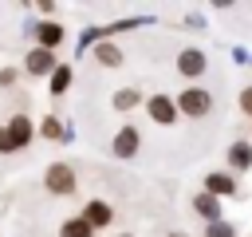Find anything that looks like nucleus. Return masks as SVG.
Wrapping results in <instances>:
<instances>
[{"label": "nucleus", "instance_id": "nucleus-1", "mask_svg": "<svg viewBox=\"0 0 252 237\" xmlns=\"http://www.w3.org/2000/svg\"><path fill=\"white\" fill-rule=\"evenodd\" d=\"M28 138H32V118L16 115L8 126H0V154H12V150H20Z\"/></svg>", "mask_w": 252, "mask_h": 237}, {"label": "nucleus", "instance_id": "nucleus-2", "mask_svg": "<svg viewBox=\"0 0 252 237\" xmlns=\"http://www.w3.org/2000/svg\"><path fill=\"white\" fill-rule=\"evenodd\" d=\"M209 107H213V99H209L205 87H189V91H181V99H177V111H185V115H193V118L209 115Z\"/></svg>", "mask_w": 252, "mask_h": 237}, {"label": "nucleus", "instance_id": "nucleus-3", "mask_svg": "<svg viewBox=\"0 0 252 237\" xmlns=\"http://www.w3.org/2000/svg\"><path fill=\"white\" fill-rule=\"evenodd\" d=\"M43 186H47L51 194H75V170L63 166V162H55V166H47Z\"/></svg>", "mask_w": 252, "mask_h": 237}, {"label": "nucleus", "instance_id": "nucleus-4", "mask_svg": "<svg viewBox=\"0 0 252 237\" xmlns=\"http://www.w3.org/2000/svg\"><path fill=\"white\" fill-rule=\"evenodd\" d=\"M177 71H181V75H189V79H193V75H201V71H205V55H201L197 47L181 51V55H177Z\"/></svg>", "mask_w": 252, "mask_h": 237}, {"label": "nucleus", "instance_id": "nucleus-5", "mask_svg": "<svg viewBox=\"0 0 252 237\" xmlns=\"http://www.w3.org/2000/svg\"><path fill=\"white\" fill-rule=\"evenodd\" d=\"M114 154H118V158L138 154V130H134V126H122V130L114 134Z\"/></svg>", "mask_w": 252, "mask_h": 237}, {"label": "nucleus", "instance_id": "nucleus-6", "mask_svg": "<svg viewBox=\"0 0 252 237\" xmlns=\"http://www.w3.org/2000/svg\"><path fill=\"white\" fill-rule=\"evenodd\" d=\"M83 221H87L91 229H102V225H110V205H106V201H87V209H83Z\"/></svg>", "mask_w": 252, "mask_h": 237}, {"label": "nucleus", "instance_id": "nucleus-7", "mask_svg": "<svg viewBox=\"0 0 252 237\" xmlns=\"http://www.w3.org/2000/svg\"><path fill=\"white\" fill-rule=\"evenodd\" d=\"M28 71H32V75H47V71H55V55L43 51V47H35V51L28 55Z\"/></svg>", "mask_w": 252, "mask_h": 237}, {"label": "nucleus", "instance_id": "nucleus-8", "mask_svg": "<svg viewBox=\"0 0 252 237\" xmlns=\"http://www.w3.org/2000/svg\"><path fill=\"white\" fill-rule=\"evenodd\" d=\"M35 36H39V47H43V51H51V47L63 43V28H59V24H39Z\"/></svg>", "mask_w": 252, "mask_h": 237}, {"label": "nucleus", "instance_id": "nucleus-9", "mask_svg": "<svg viewBox=\"0 0 252 237\" xmlns=\"http://www.w3.org/2000/svg\"><path fill=\"white\" fill-rule=\"evenodd\" d=\"M150 115H154V122H173L177 107H173L165 95H154V99H150Z\"/></svg>", "mask_w": 252, "mask_h": 237}, {"label": "nucleus", "instance_id": "nucleus-10", "mask_svg": "<svg viewBox=\"0 0 252 237\" xmlns=\"http://www.w3.org/2000/svg\"><path fill=\"white\" fill-rule=\"evenodd\" d=\"M193 209H197V213H205V217H209V225L220 217V205H217V198H213V194H197V198H193Z\"/></svg>", "mask_w": 252, "mask_h": 237}, {"label": "nucleus", "instance_id": "nucleus-11", "mask_svg": "<svg viewBox=\"0 0 252 237\" xmlns=\"http://www.w3.org/2000/svg\"><path fill=\"white\" fill-rule=\"evenodd\" d=\"M228 162H232L236 170H248V166H252V142H232Z\"/></svg>", "mask_w": 252, "mask_h": 237}, {"label": "nucleus", "instance_id": "nucleus-12", "mask_svg": "<svg viewBox=\"0 0 252 237\" xmlns=\"http://www.w3.org/2000/svg\"><path fill=\"white\" fill-rule=\"evenodd\" d=\"M94 59H98L102 67H118V63H122V51H118L114 43H98V47H94Z\"/></svg>", "mask_w": 252, "mask_h": 237}, {"label": "nucleus", "instance_id": "nucleus-13", "mask_svg": "<svg viewBox=\"0 0 252 237\" xmlns=\"http://www.w3.org/2000/svg\"><path fill=\"white\" fill-rule=\"evenodd\" d=\"M205 190H209V194H232L236 182H232L228 174H209V178H205Z\"/></svg>", "mask_w": 252, "mask_h": 237}, {"label": "nucleus", "instance_id": "nucleus-14", "mask_svg": "<svg viewBox=\"0 0 252 237\" xmlns=\"http://www.w3.org/2000/svg\"><path fill=\"white\" fill-rule=\"evenodd\" d=\"M67 83H71V67L63 63V67H55V71H51V95H63V91H67Z\"/></svg>", "mask_w": 252, "mask_h": 237}, {"label": "nucleus", "instance_id": "nucleus-15", "mask_svg": "<svg viewBox=\"0 0 252 237\" xmlns=\"http://www.w3.org/2000/svg\"><path fill=\"white\" fill-rule=\"evenodd\" d=\"M94 229L83 221V217H71V221H63V237H91Z\"/></svg>", "mask_w": 252, "mask_h": 237}, {"label": "nucleus", "instance_id": "nucleus-16", "mask_svg": "<svg viewBox=\"0 0 252 237\" xmlns=\"http://www.w3.org/2000/svg\"><path fill=\"white\" fill-rule=\"evenodd\" d=\"M114 107H118V111L138 107V91H118V95H114Z\"/></svg>", "mask_w": 252, "mask_h": 237}, {"label": "nucleus", "instance_id": "nucleus-17", "mask_svg": "<svg viewBox=\"0 0 252 237\" xmlns=\"http://www.w3.org/2000/svg\"><path fill=\"white\" fill-rule=\"evenodd\" d=\"M209 237H232V225L228 221H213L209 225Z\"/></svg>", "mask_w": 252, "mask_h": 237}, {"label": "nucleus", "instance_id": "nucleus-18", "mask_svg": "<svg viewBox=\"0 0 252 237\" xmlns=\"http://www.w3.org/2000/svg\"><path fill=\"white\" fill-rule=\"evenodd\" d=\"M43 134H47V138H59V134H63L59 118H43Z\"/></svg>", "mask_w": 252, "mask_h": 237}, {"label": "nucleus", "instance_id": "nucleus-19", "mask_svg": "<svg viewBox=\"0 0 252 237\" xmlns=\"http://www.w3.org/2000/svg\"><path fill=\"white\" fill-rule=\"evenodd\" d=\"M240 107H244V111H248V115H252V87H248V91H244V95H240Z\"/></svg>", "mask_w": 252, "mask_h": 237}, {"label": "nucleus", "instance_id": "nucleus-20", "mask_svg": "<svg viewBox=\"0 0 252 237\" xmlns=\"http://www.w3.org/2000/svg\"><path fill=\"white\" fill-rule=\"evenodd\" d=\"M173 237H181V233H173Z\"/></svg>", "mask_w": 252, "mask_h": 237}, {"label": "nucleus", "instance_id": "nucleus-21", "mask_svg": "<svg viewBox=\"0 0 252 237\" xmlns=\"http://www.w3.org/2000/svg\"><path fill=\"white\" fill-rule=\"evenodd\" d=\"M248 63H252V59H248Z\"/></svg>", "mask_w": 252, "mask_h": 237}, {"label": "nucleus", "instance_id": "nucleus-22", "mask_svg": "<svg viewBox=\"0 0 252 237\" xmlns=\"http://www.w3.org/2000/svg\"><path fill=\"white\" fill-rule=\"evenodd\" d=\"M122 237H126V233H122Z\"/></svg>", "mask_w": 252, "mask_h": 237}]
</instances>
